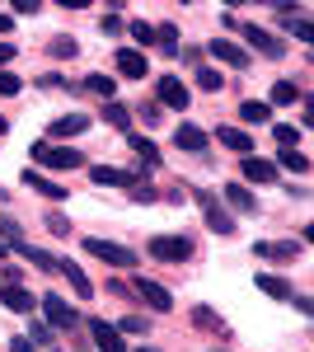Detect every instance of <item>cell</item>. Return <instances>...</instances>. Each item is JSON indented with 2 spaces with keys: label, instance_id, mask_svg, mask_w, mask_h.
<instances>
[{
  "label": "cell",
  "instance_id": "obj_28",
  "mask_svg": "<svg viewBox=\"0 0 314 352\" xmlns=\"http://www.w3.org/2000/svg\"><path fill=\"white\" fill-rule=\"evenodd\" d=\"M85 94H99V99H113L117 94V85H113V76H104V71H94V76H85Z\"/></svg>",
  "mask_w": 314,
  "mask_h": 352
},
{
  "label": "cell",
  "instance_id": "obj_26",
  "mask_svg": "<svg viewBox=\"0 0 314 352\" xmlns=\"http://www.w3.org/2000/svg\"><path fill=\"white\" fill-rule=\"evenodd\" d=\"M225 202H235V212H244V217H249V212H258V197L244 188V184H230V188H225Z\"/></svg>",
  "mask_w": 314,
  "mask_h": 352
},
{
  "label": "cell",
  "instance_id": "obj_1",
  "mask_svg": "<svg viewBox=\"0 0 314 352\" xmlns=\"http://www.w3.org/2000/svg\"><path fill=\"white\" fill-rule=\"evenodd\" d=\"M239 33H244V43H249V47H244V52L254 56H272V61H277V56H287V43H282V38H277V33H267V28H258V24H239Z\"/></svg>",
  "mask_w": 314,
  "mask_h": 352
},
{
  "label": "cell",
  "instance_id": "obj_25",
  "mask_svg": "<svg viewBox=\"0 0 314 352\" xmlns=\"http://www.w3.org/2000/svg\"><path fill=\"white\" fill-rule=\"evenodd\" d=\"M295 99H305V89H300L295 80H277V85H272V99H267V109H272V104H282V109H287V104H295Z\"/></svg>",
  "mask_w": 314,
  "mask_h": 352
},
{
  "label": "cell",
  "instance_id": "obj_49",
  "mask_svg": "<svg viewBox=\"0 0 314 352\" xmlns=\"http://www.w3.org/2000/svg\"><path fill=\"white\" fill-rule=\"evenodd\" d=\"M10 28H14V19H10V14H0V33H10Z\"/></svg>",
  "mask_w": 314,
  "mask_h": 352
},
{
  "label": "cell",
  "instance_id": "obj_20",
  "mask_svg": "<svg viewBox=\"0 0 314 352\" xmlns=\"http://www.w3.org/2000/svg\"><path fill=\"white\" fill-rule=\"evenodd\" d=\"M254 282H258L262 296H272V300H291V282H287V277H277V272H258Z\"/></svg>",
  "mask_w": 314,
  "mask_h": 352
},
{
  "label": "cell",
  "instance_id": "obj_37",
  "mask_svg": "<svg viewBox=\"0 0 314 352\" xmlns=\"http://www.w3.org/2000/svg\"><path fill=\"white\" fill-rule=\"evenodd\" d=\"M0 235H5V240L14 244V240H24V226H19L14 217H0Z\"/></svg>",
  "mask_w": 314,
  "mask_h": 352
},
{
  "label": "cell",
  "instance_id": "obj_14",
  "mask_svg": "<svg viewBox=\"0 0 314 352\" xmlns=\"http://www.w3.org/2000/svg\"><path fill=\"white\" fill-rule=\"evenodd\" d=\"M239 169H244V179H249V184H277V164L262 160V155H244Z\"/></svg>",
  "mask_w": 314,
  "mask_h": 352
},
{
  "label": "cell",
  "instance_id": "obj_19",
  "mask_svg": "<svg viewBox=\"0 0 314 352\" xmlns=\"http://www.w3.org/2000/svg\"><path fill=\"white\" fill-rule=\"evenodd\" d=\"M56 272H61V277H71V287H76L80 300L94 296V287H89V277H85V268H80V263H71V258H56Z\"/></svg>",
  "mask_w": 314,
  "mask_h": 352
},
{
  "label": "cell",
  "instance_id": "obj_12",
  "mask_svg": "<svg viewBox=\"0 0 314 352\" xmlns=\"http://www.w3.org/2000/svg\"><path fill=\"white\" fill-rule=\"evenodd\" d=\"M216 141L235 155H254V132H244V127H216Z\"/></svg>",
  "mask_w": 314,
  "mask_h": 352
},
{
  "label": "cell",
  "instance_id": "obj_8",
  "mask_svg": "<svg viewBox=\"0 0 314 352\" xmlns=\"http://www.w3.org/2000/svg\"><path fill=\"white\" fill-rule=\"evenodd\" d=\"M80 132H89V118L85 113H66V118H56L52 127H47V141H71V136H80Z\"/></svg>",
  "mask_w": 314,
  "mask_h": 352
},
{
  "label": "cell",
  "instance_id": "obj_27",
  "mask_svg": "<svg viewBox=\"0 0 314 352\" xmlns=\"http://www.w3.org/2000/svg\"><path fill=\"white\" fill-rule=\"evenodd\" d=\"M155 47L164 56H179V47H183V43H179V24H159L155 28Z\"/></svg>",
  "mask_w": 314,
  "mask_h": 352
},
{
  "label": "cell",
  "instance_id": "obj_53",
  "mask_svg": "<svg viewBox=\"0 0 314 352\" xmlns=\"http://www.w3.org/2000/svg\"><path fill=\"white\" fill-rule=\"evenodd\" d=\"M216 352H225V348H216Z\"/></svg>",
  "mask_w": 314,
  "mask_h": 352
},
{
  "label": "cell",
  "instance_id": "obj_6",
  "mask_svg": "<svg viewBox=\"0 0 314 352\" xmlns=\"http://www.w3.org/2000/svg\"><path fill=\"white\" fill-rule=\"evenodd\" d=\"M43 315H47V324L52 329H76V310H71V305H66V296H56V292H47V296H43Z\"/></svg>",
  "mask_w": 314,
  "mask_h": 352
},
{
  "label": "cell",
  "instance_id": "obj_15",
  "mask_svg": "<svg viewBox=\"0 0 314 352\" xmlns=\"http://www.w3.org/2000/svg\"><path fill=\"white\" fill-rule=\"evenodd\" d=\"M24 184L33 192H43V197H52V202H66V197H71V188L52 184V179H47V174H38V169H24Z\"/></svg>",
  "mask_w": 314,
  "mask_h": 352
},
{
  "label": "cell",
  "instance_id": "obj_42",
  "mask_svg": "<svg viewBox=\"0 0 314 352\" xmlns=\"http://www.w3.org/2000/svg\"><path fill=\"white\" fill-rule=\"evenodd\" d=\"M108 33V38H117V33H122V19H117V14H104V24H99Z\"/></svg>",
  "mask_w": 314,
  "mask_h": 352
},
{
  "label": "cell",
  "instance_id": "obj_16",
  "mask_svg": "<svg viewBox=\"0 0 314 352\" xmlns=\"http://www.w3.org/2000/svg\"><path fill=\"white\" fill-rule=\"evenodd\" d=\"M89 333H94L99 352H127V348H122V333L108 324V320H89Z\"/></svg>",
  "mask_w": 314,
  "mask_h": 352
},
{
  "label": "cell",
  "instance_id": "obj_48",
  "mask_svg": "<svg viewBox=\"0 0 314 352\" xmlns=\"http://www.w3.org/2000/svg\"><path fill=\"white\" fill-rule=\"evenodd\" d=\"M10 352H33V343H28V338H14V343H10Z\"/></svg>",
  "mask_w": 314,
  "mask_h": 352
},
{
  "label": "cell",
  "instance_id": "obj_24",
  "mask_svg": "<svg viewBox=\"0 0 314 352\" xmlns=\"http://www.w3.org/2000/svg\"><path fill=\"white\" fill-rule=\"evenodd\" d=\"M239 118L254 122V127H262V122H272V109H267V99H244V104H239Z\"/></svg>",
  "mask_w": 314,
  "mask_h": 352
},
{
  "label": "cell",
  "instance_id": "obj_23",
  "mask_svg": "<svg viewBox=\"0 0 314 352\" xmlns=\"http://www.w3.org/2000/svg\"><path fill=\"white\" fill-rule=\"evenodd\" d=\"M127 146L136 151V155H141V160H146V169H150V164H159V146L150 141V136H141V132H127Z\"/></svg>",
  "mask_w": 314,
  "mask_h": 352
},
{
  "label": "cell",
  "instance_id": "obj_40",
  "mask_svg": "<svg viewBox=\"0 0 314 352\" xmlns=\"http://www.w3.org/2000/svg\"><path fill=\"white\" fill-rule=\"evenodd\" d=\"M117 333H146V320H141V315H122Z\"/></svg>",
  "mask_w": 314,
  "mask_h": 352
},
{
  "label": "cell",
  "instance_id": "obj_31",
  "mask_svg": "<svg viewBox=\"0 0 314 352\" xmlns=\"http://www.w3.org/2000/svg\"><path fill=\"white\" fill-rule=\"evenodd\" d=\"M192 80H197V89H216V94L225 89V80H221V71H216V66H197V76H192Z\"/></svg>",
  "mask_w": 314,
  "mask_h": 352
},
{
  "label": "cell",
  "instance_id": "obj_41",
  "mask_svg": "<svg viewBox=\"0 0 314 352\" xmlns=\"http://www.w3.org/2000/svg\"><path fill=\"white\" fill-rule=\"evenodd\" d=\"M47 230H52V235H71V221L61 217V212H52V217H47Z\"/></svg>",
  "mask_w": 314,
  "mask_h": 352
},
{
  "label": "cell",
  "instance_id": "obj_17",
  "mask_svg": "<svg viewBox=\"0 0 314 352\" xmlns=\"http://www.w3.org/2000/svg\"><path fill=\"white\" fill-rule=\"evenodd\" d=\"M197 202H202V212H207V226L216 230V235H230V230H235V217H225V212L216 207V197H207V192H197Z\"/></svg>",
  "mask_w": 314,
  "mask_h": 352
},
{
  "label": "cell",
  "instance_id": "obj_7",
  "mask_svg": "<svg viewBox=\"0 0 314 352\" xmlns=\"http://www.w3.org/2000/svg\"><path fill=\"white\" fill-rule=\"evenodd\" d=\"M207 52L216 56V61H221V66H235V71H244V66H249V61H254V56L244 52V47H239V43H230V38H216V43H207Z\"/></svg>",
  "mask_w": 314,
  "mask_h": 352
},
{
  "label": "cell",
  "instance_id": "obj_29",
  "mask_svg": "<svg viewBox=\"0 0 314 352\" xmlns=\"http://www.w3.org/2000/svg\"><path fill=\"white\" fill-rule=\"evenodd\" d=\"M192 324L202 329V333H221V315H216V310H211V305H197V310H192Z\"/></svg>",
  "mask_w": 314,
  "mask_h": 352
},
{
  "label": "cell",
  "instance_id": "obj_52",
  "mask_svg": "<svg viewBox=\"0 0 314 352\" xmlns=\"http://www.w3.org/2000/svg\"><path fill=\"white\" fill-rule=\"evenodd\" d=\"M0 258H5V244H0Z\"/></svg>",
  "mask_w": 314,
  "mask_h": 352
},
{
  "label": "cell",
  "instance_id": "obj_51",
  "mask_svg": "<svg viewBox=\"0 0 314 352\" xmlns=\"http://www.w3.org/2000/svg\"><path fill=\"white\" fill-rule=\"evenodd\" d=\"M141 352H159V348H141Z\"/></svg>",
  "mask_w": 314,
  "mask_h": 352
},
{
  "label": "cell",
  "instance_id": "obj_3",
  "mask_svg": "<svg viewBox=\"0 0 314 352\" xmlns=\"http://www.w3.org/2000/svg\"><path fill=\"white\" fill-rule=\"evenodd\" d=\"M150 254H155L159 263H183V258H192V240L188 235H155Z\"/></svg>",
  "mask_w": 314,
  "mask_h": 352
},
{
  "label": "cell",
  "instance_id": "obj_32",
  "mask_svg": "<svg viewBox=\"0 0 314 352\" xmlns=\"http://www.w3.org/2000/svg\"><path fill=\"white\" fill-rule=\"evenodd\" d=\"M277 164H287L291 174H310V155H305V151H282Z\"/></svg>",
  "mask_w": 314,
  "mask_h": 352
},
{
  "label": "cell",
  "instance_id": "obj_5",
  "mask_svg": "<svg viewBox=\"0 0 314 352\" xmlns=\"http://www.w3.org/2000/svg\"><path fill=\"white\" fill-rule=\"evenodd\" d=\"M155 94H159V104H164V109H179V113H183L188 99H192V94H188V85L179 80V76H159V80H155Z\"/></svg>",
  "mask_w": 314,
  "mask_h": 352
},
{
  "label": "cell",
  "instance_id": "obj_21",
  "mask_svg": "<svg viewBox=\"0 0 314 352\" xmlns=\"http://www.w3.org/2000/svg\"><path fill=\"white\" fill-rule=\"evenodd\" d=\"M10 249H14L19 258H28L33 268H47V272L56 268V258H52V254H43V249H33V244H28V240H14V244H10Z\"/></svg>",
  "mask_w": 314,
  "mask_h": 352
},
{
  "label": "cell",
  "instance_id": "obj_44",
  "mask_svg": "<svg viewBox=\"0 0 314 352\" xmlns=\"http://www.w3.org/2000/svg\"><path fill=\"white\" fill-rule=\"evenodd\" d=\"M38 85H43V89H52V94H56V89H71V85L61 80V76H43V80H38Z\"/></svg>",
  "mask_w": 314,
  "mask_h": 352
},
{
  "label": "cell",
  "instance_id": "obj_2",
  "mask_svg": "<svg viewBox=\"0 0 314 352\" xmlns=\"http://www.w3.org/2000/svg\"><path fill=\"white\" fill-rule=\"evenodd\" d=\"M38 164H47V169H80L85 155L80 151H66V146H52V141H33V151H28Z\"/></svg>",
  "mask_w": 314,
  "mask_h": 352
},
{
  "label": "cell",
  "instance_id": "obj_18",
  "mask_svg": "<svg viewBox=\"0 0 314 352\" xmlns=\"http://www.w3.org/2000/svg\"><path fill=\"white\" fill-rule=\"evenodd\" d=\"M300 249H305L300 240H282V244H267V240H258V244H254V254H258V258H277V263H287V258H295Z\"/></svg>",
  "mask_w": 314,
  "mask_h": 352
},
{
  "label": "cell",
  "instance_id": "obj_47",
  "mask_svg": "<svg viewBox=\"0 0 314 352\" xmlns=\"http://www.w3.org/2000/svg\"><path fill=\"white\" fill-rule=\"evenodd\" d=\"M14 14H38V0H14Z\"/></svg>",
  "mask_w": 314,
  "mask_h": 352
},
{
  "label": "cell",
  "instance_id": "obj_50",
  "mask_svg": "<svg viewBox=\"0 0 314 352\" xmlns=\"http://www.w3.org/2000/svg\"><path fill=\"white\" fill-rule=\"evenodd\" d=\"M5 132H10V122H5V118H0V136H5Z\"/></svg>",
  "mask_w": 314,
  "mask_h": 352
},
{
  "label": "cell",
  "instance_id": "obj_35",
  "mask_svg": "<svg viewBox=\"0 0 314 352\" xmlns=\"http://www.w3.org/2000/svg\"><path fill=\"white\" fill-rule=\"evenodd\" d=\"M104 122H113V127H127V122H131V113L122 109L117 99H108V104H104Z\"/></svg>",
  "mask_w": 314,
  "mask_h": 352
},
{
  "label": "cell",
  "instance_id": "obj_34",
  "mask_svg": "<svg viewBox=\"0 0 314 352\" xmlns=\"http://www.w3.org/2000/svg\"><path fill=\"white\" fill-rule=\"evenodd\" d=\"M131 38H136V47H155V24H146V19H131Z\"/></svg>",
  "mask_w": 314,
  "mask_h": 352
},
{
  "label": "cell",
  "instance_id": "obj_30",
  "mask_svg": "<svg viewBox=\"0 0 314 352\" xmlns=\"http://www.w3.org/2000/svg\"><path fill=\"white\" fill-rule=\"evenodd\" d=\"M47 56L71 61V56H80V43H76V38H52V43H47Z\"/></svg>",
  "mask_w": 314,
  "mask_h": 352
},
{
  "label": "cell",
  "instance_id": "obj_11",
  "mask_svg": "<svg viewBox=\"0 0 314 352\" xmlns=\"http://www.w3.org/2000/svg\"><path fill=\"white\" fill-rule=\"evenodd\" d=\"M207 141H211V136L202 132V127H192V122L174 127V146H179V151H188V155H202V151H207Z\"/></svg>",
  "mask_w": 314,
  "mask_h": 352
},
{
  "label": "cell",
  "instance_id": "obj_43",
  "mask_svg": "<svg viewBox=\"0 0 314 352\" xmlns=\"http://www.w3.org/2000/svg\"><path fill=\"white\" fill-rule=\"evenodd\" d=\"M179 56H183L188 66H202V47H179Z\"/></svg>",
  "mask_w": 314,
  "mask_h": 352
},
{
  "label": "cell",
  "instance_id": "obj_33",
  "mask_svg": "<svg viewBox=\"0 0 314 352\" xmlns=\"http://www.w3.org/2000/svg\"><path fill=\"white\" fill-rule=\"evenodd\" d=\"M272 136L282 141V151H295V141H300V127H291V122H272Z\"/></svg>",
  "mask_w": 314,
  "mask_h": 352
},
{
  "label": "cell",
  "instance_id": "obj_4",
  "mask_svg": "<svg viewBox=\"0 0 314 352\" xmlns=\"http://www.w3.org/2000/svg\"><path fill=\"white\" fill-rule=\"evenodd\" d=\"M85 249H89L94 258L113 263V268H136V249H127V244H113V240H85Z\"/></svg>",
  "mask_w": 314,
  "mask_h": 352
},
{
  "label": "cell",
  "instance_id": "obj_36",
  "mask_svg": "<svg viewBox=\"0 0 314 352\" xmlns=\"http://www.w3.org/2000/svg\"><path fill=\"white\" fill-rule=\"evenodd\" d=\"M52 333H56L52 324H33V329H28V343H33V348H47V343H52Z\"/></svg>",
  "mask_w": 314,
  "mask_h": 352
},
{
  "label": "cell",
  "instance_id": "obj_45",
  "mask_svg": "<svg viewBox=\"0 0 314 352\" xmlns=\"http://www.w3.org/2000/svg\"><path fill=\"white\" fill-rule=\"evenodd\" d=\"M14 52H19V47H14V43H0V71H5V66H10V61H14Z\"/></svg>",
  "mask_w": 314,
  "mask_h": 352
},
{
  "label": "cell",
  "instance_id": "obj_10",
  "mask_svg": "<svg viewBox=\"0 0 314 352\" xmlns=\"http://www.w3.org/2000/svg\"><path fill=\"white\" fill-rule=\"evenodd\" d=\"M146 71H150L146 52H136V47H122V52H117V76H127V80H146Z\"/></svg>",
  "mask_w": 314,
  "mask_h": 352
},
{
  "label": "cell",
  "instance_id": "obj_9",
  "mask_svg": "<svg viewBox=\"0 0 314 352\" xmlns=\"http://www.w3.org/2000/svg\"><path fill=\"white\" fill-rule=\"evenodd\" d=\"M136 296L146 300L150 310H159V315H164V310H174V296H169L159 282H150V277H136Z\"/></svg>",
  "mask_w": 314,
  "mask_h": 352
},
{
  "label": "cell",
  "instance_id": "obj_13",
  "mask_svg": "<svg viewBox=\"0 0 314 352\" xmlns=\"http://www.w3.org/2000/svg\"><path fill=\"white\" fill-rule=\"evenodd\" d=\"M89 179H94L99 188H131V184H136V174H131V169H108V164H94V169H89Z\"/></svg>",
  "mask_w": 314,
  "mask_h": 352
},
{
  "label": "cell",
  "instance_id": "obj_38",
  "mask_svg": "<svg viewBox=\"0 0 314 352\" xmlns=\"http://www.w3.org/2000/svg\"><path fill=\"white\" fill-rule=\"evenodd\" d=\"M19 89H24V80H19V76H10V71H0V94H5V99H14Z\"/></svg>",
  "mask_w": 314,
  "mask_h": 352
},
{
  "label": "cell",
  "instance_id": "obj_22",
  "mask_svg": "<svg viewBox=\"0 0 314 352\" xmlns=\"http://www.w3.org/2000/svg\"><path fill=\"white\" fill-rule=\"evenodd\" d=\"M0 300L19 315H33V292H24V287H0Z\"/></svg>",
  "mask_w": 314,
  "mask_h": 352
},
{
  "label": "cell",
  "instance_id": "obj_46",
  "mask_svg": "<svg viewBox=\"0 0 314 352\" xmlns=\"http://www.w3.org/2000/svg\"><path fill=\"white\" fill-rule=\"evenodd\" d=\"M136 113H141L146 122H155V118H159V104H136Z\"/></svg>",
  "mask_w": 314,
  "mask_h": 352
},
{
  "label": "cell",
  "instance_id": "obj_39",
  "mask_svg": "<svg viewBox=\"0 0 314 352\" xmlns=\"http://www.w3.org/2000/svg\"><path fill=\"white\" fill-rule=\"evenodd\" d=\"M159 192L150 188V184H141V179H136V184H131V202H155Z\"/></svg>",
  "mask_w": 314,
  "mask_h": 352
}]
</instances>
